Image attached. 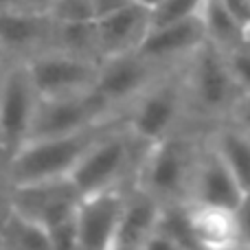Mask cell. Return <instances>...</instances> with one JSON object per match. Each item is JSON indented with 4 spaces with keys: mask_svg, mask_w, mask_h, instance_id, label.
Listing matches in <instances>:
<instances>
[{
    "mask_svg": "<svg viewBox=\"0 0 250 250\" xmlns=\"http://www.w3.org/2000/svg\"><path fill=\"white\" fill-rule=\"evenodd\" d=\"M207 40L202 16L187 18L163 26H151L138 51L165 66H178Z\"/></svg>",
    "mask_w": 250,
    "mask_h": 250,
    "instance_id": "13",
    "label": "cell"
},
{
    "mask_svg": "<svg viewBox=\"0 0 250 250\" xmlns=\"http://www.w3.org/2000/svg\"><path fill=\"white\" fill-rule=\"evenodd\" d=\"M51 35V18L46 13L11 11L0 13V46L16 60H26L46 48Z\"/></svg>",
    "mask_w": 250,
    "mask_h": 250,
    "instance_id": "16",
    "label": "cell"
},
{
    "mask_svg": "<svg viewBox=\"0 0 250 250\" xmlns=\"http://www.w3.org/2000/svg\"><path fill=\"white\" fill-rule=\"evenodd\" d=\"M226 4L233 9V13L239 18L244 31H246V26L250 24V0H226Z\"/></svg>",
    "mask_w": 250,
    "mask_h": 250,
    "instance_id": "30",
    "label": "cell"
},
{
    "mask_svg": "<svg viewBox=\"0 0 250 250\" xmlns=\"http://www.w3.org/2000/svg\"><path fill=\"white\" fill-rule=\"evenodd\" d=\"M171 68H176V66L158 64L147 55H143L141 51L104 57L99 64L95 90L104 97L110 110H114L117 114H125V110L138 95H143L156 79L163 77Z\"/></svg>",
    "mask_w": 250,
    "mask_h": 250,
    "instance_id": "7",
    "label": "cell"
},
{
    "mask_svg": "<svg viewBox=\"0 0 250 250\" xmlns=\"http://www.w3.org/2000/svg\"><path fill=\"white\" fill-rule=\"evenodd\" d=\"M13 213V185L4 173V165H0V229Z\"/></svg>",
    "mask_w": 250,
    "mask_h": 250,
    "instance_id": "27",
    "label": "cell"
},
{
    "mask_svg": "<svg viewBox=\"0 0 250 250\" xmlns=\"http://www.w3.org/2000/svg\"><path fill=\"white\" fill-rule=\"evenodd\" d=\"M204 0H158L151 7V26H163L195 18L202 13Z\"/></svg>",
    "mask_w": 250,
    "mask_h": 250,
    "instance_id": "22",
    "label": "cell"
},
{
    "mask_svg": "<svg viewBox=\"0 0 250 250\" xmlns=\"http://www.w3.org/2000/svg\"><path fill=\"white\" fill-rule=\"evenodd\" d=\"M82 193L70 178L13 185V208L44 229L60 224L77 213Z\"/></svg>",
    "mask_w": 250,
    "mask_h": 250,
    "instance_id": "10",
    "label": "cell"
},
{
    "mask_svg": "<svg viewBox=\"0 0 250 250\" xmlns=\"http://www.w3.org/2000/svg\"><path fill=\"white\" fill-rule=\"evenodd\" d=\"M0 165H4V158H2V149H0Z\"/></svg>",
    "mask_w": 250,
    "mask_h": 250,
    "instance_id": "36",
    "label": "cell"
},
{
    "mask_svg": "<svg viewBox=\"0 0 250 250\" xmlns=\"http://www.w3.org/2000/svg\"><path fill=\"white\" fill-rule=\"evenodd\" d=\"M40 92L24 60H16L0 79V149L2 158L16 154L31 138Z\"/></svg>",
    "mask_w": 250,
    "mask_h": 250,
    "instance_id": "6",
    "label": "cell"
},
{
    "mask_svg": "<svg viewBox=\"0 0 250 250\" xmlns=\"http://www.w3.org/2000/svg\"><path fill=\"white\" fill-rule=\"evenodd\" d=\"M182 75H185L189 110L193 108L195 112L207 117H215L230 110L239 95L226 53L211 40H204L191 53L189 60L182 64Z\"/></svg>",
    "mask_w": 250,
    "mask_h": 250,
    "instance_id": "5",
    "label": "cell"
},
{
    "mask_svg": "<svg viewBox=\"0 0 250 250\" xmlns=\"http://www.w3.org/2000/svg\"><path fill=\"white\" fill-rule=\"evenodd\" d=\"M213 149L222 156L244 193H250V132L242 127H224L213 136Z\"/></svg>",
    "mask_w": 250,
    "mask_h": 250,
    "instance_id": "20",
    "label": "cell"
},
{
    "mask_svg": "<svg viewBox=\"0 0 250 250\" xmlns=\"http://www.w3.org/2000/svg\"><path fill=\"white\" fill-rule=\"evenodd\" d=\"M125 189H108L99 193L82 195L77 207L79 250H110L121 222Z\"/></svg>",
    "mask_w": 250,
    "mask_h": 250,
    "instance_id": "11",
    "label": "cell"
},
{
    "mask_svg": "<svg viewBox=\"0 0 250 250\" xmlns=\"http://www.w3.org/2000/svg\"><path fill=\"white\" fill-rule=\"evenodd\" d=\"M149 145L151 143L136 136L121 119L97 138L70 173V180L82 195L134 185Z\"/></svg>",
    "mask_w": 250,
    "mask_h": 250,
    "instance_id": "1",
    "label": "cell"
},
{
    "mask_svg": "<svg viewBox=\"0 0 250 250\" xmlns=\"http://www.w3.org/2000/svg\"><path fill=\"white\" fill-rule=\"evenodd\" d=\"M191 233L198 248H230L242 246L235 208L217 207V204L187 202Z\"/></svg>",
    "mask_w": 250,
    "mask_h": 250,
    "instance_id": "17",
    "label": "cell"
},
{
    "mask_svg": "<svg viewBox=\"0 0 250 250\" xmlns=\"http://www.w3.org/2000/svg\"><path fill=\"white\" fill-rule=\"evenodd\" d=\"M163 207V202H158L141 187L129 185L125 189L123 213L114 237V248H145L147 237L154 233L160 222Z\"/></svg>",
    "mask_w": 250,
    "mask_h": 250,
    "instance_id": "15",
    "label": "cell"
},
{
    "mask_svg": "<svg viewBox=\"0 0 250 250\" xmlns=\"http://www.w3.org/2000/svg\"><path fill=\"white\" fill-rule=\"evenodd\" d=\"M101 60L121 53L138 51L141 42L151 29V9L141 2H129L125 7L97 18Z\"/></svg>",
    "mask_w": 250,
    "mask_h": 250,
    "instance_id": "12",
    "label": "cell"
},
{
    "mask_svg": "<svg viewBox=\"0 0 250 250\" xmlns=\"http://www.w3.org/2000/svg\"><path fill=\"white\" fill-rule=\"evenodd\" d=\"M117 117H123V114H117L114 110H110V105L105 104L104 97L95 88L86 92H77V95L40 97L31 138L79 132V129L92 127L97 123L110 121V119Z\"/></svg>",
    "mask_w": 250,
    "mask_h": 250,
    "instance_id": "8",
    "label": "cell"
},
{
    "mask_svg": "<svg viewBox=\"0 0 250 250\" xmlns=\"http://www.w3.org/2000/svg\"><path fill=\"white\" fill-rule=\"evenodd\" d=\"M53 4V0H22V9L33 13H46L48 7Z\"/></svg>",
    "mask_w": 250,
    "mask_h": 250,
    "instance_id": "31",
    "label": "cell"
},
{
    "mask_svg": "<svg viewBox=\"0 0 250 250\" xmlns=\"http://www.w3.org/2000/svg\"><path fill=\"white\" fill-rule=\"evenodd\" d=\"M246 40H250V24L246 26Z\"/></svg>",
    "mask_w": 250,
    "mask_h": 250,
    "instance_id": "35",
    "label": "cell"
},
{
    "mask_svg": "<svg viewBox=\"0 0 250 250\" xmlns=\"http://www.w3.org/2000/svg\"><path fill=\"white\" fill-rule=\"evenodd\" d=\"M46 16L53 22H90L97 20L92 0H53Z\"/></svg>",
    "mask_w": 250,
    "mask_h": 250,
    "instance_id": "23",
    "label": "cell"
},
{
    "mask_svg": "<svg viewBox=\"0 0 250 250\" xmlns=\"http://www.w3.org/2000/svg\"><path fill=\"white\" fill-rule=\"evenodd\" d=\"M182 64L156 79L125 110L123 119L127 127L143 141L156 143L180 129L182 117L189 112Z\"/></svg>",
    "mask_w": 250,
    "mask_h": 250,
    "instance_id": "4",
    "label": "cell"
},
{
    "mask_svg": "<svg viewBox=\"0 0 250 250\" xmlns=\"http://www.w3.org/2000/svg\"><path fill=\"white\" fill-rule=\"evenodd\" d=\"M13 62H16V57H13V55H9V53L4 51L2 46H0V79H2V75L7 73V68L13 64Z\"/></svg>",
    "mask_w": 250,
    "mask_h": 250,
    "instance_id": "32",
    "label": "cell"
},
{
    "mask_svg": "<svg viewBox=\"0 0 250 250\" xmlns=\"http://www.w3.org/2000/svg\"><path fill=\"white\" fill-rule=\"evenodd\" d=\"M46 48L70 53V55L88 57V60L101 62L99 35H97V22H53L51 35H48Z\"/></svg>",
    "mask_w": 250,
    "mask_h": 250,
    "instance_id": "18",
    "label": "cell"
},
{
    "mask_svg": "<svg viewBox=\"0 0 250 250\" xmlns=\"http://www.w3.org/2000/svg\"><path fill=\"white\" fill-rule=\"evenodd\" d=\"M136 2H141V4H145V7H149V9H151L156 2H158V0H136Z\"/></svg>",
    "mask_w": 250,
    "mask_h": 250,
    "instance_id": "34",
    "label": "cell"
},
{
    "mask_svg": "<svg viewBox=\"0 0 250 250\" xmlns=\"http://www.w3.org/2000/svg\"><path fill=\"white\" fill-rule=\"evenodd\" d=\"M229 112H230V119H233V123L237 125V127L250 132V92H239Z\"/></svg>",
    "mask_w": 250,
    "mask_h": 250,
    "instance_id": "26",
    "label": "cell"
},
{
    "mask_svg": "<svg viewBox=\"0 0 250 250\" xmlns=\"http://www.w3.org/2000/svg\"><path fill=\"white\" fill-rule=\"evenodd\" d=\"M200 151L202 147L180 129L151 143L134 185L163 204H187Z\"/></svg>",
    "mask_w": 250,
    "mask_h": 250,
    "instance_id": "3",
    "label": "cell"
},
{
    "mask_svg": "<svg viewBox=\"0 0 250 250\" xmlns=\"http://www.w3.org/2000/svg\"><path fill=\"white\" fill-rule=\"evenodd\" d=\"M226 60L239 92H250V40H244L235 48L226 51Z\"/></svg>",
    "mask_w": 250,
    "mask_h": 250,
    "instance_id": "24",
    "label": "cell"
},
{
    "mask_svg": "<svg viewBox=\"0 0 250 250\" xmlns=\"http://www.w3.org/2000/svg\"><path fill=\"white\" fill-rule=\"evenodd\" d=\"M51 237V248L60 250H79V229H77V213L68 220L48 229Z\"/></svg>",
    "mask_w": 250,
    "mask_h": 250,
    "instance_id": "25",
    "label": "cell"
},
{
    "mask_svg": "<svg viewBox=\"0 0 250 250\" xmlns=\"http://www.w3.org/2000/svg\"><path fill=\"white\" fill-rule=\"evenodd\" d=\"M244 189L239 187L237 178L222 160V156L213 149V145L202 147L198 165H195L193 182H191L189 202L217 204V207L237 208L244 200Z\"/></svg>",
    "mask_w": 250,
    "mask_h": 250,
    "instance_id": "14",
    "label": "cell"
},
{
    "mask_svg": "<svg viewBox=\"0 0 250 250\" xmlns=\"http://www.w3.org/2000/svg\"><path fill=\"white\" fill-rule=\"evenodd\" d=\"M121 119L123 117H117L97 123L92 127L79 129V132L60 134V136L31 138L4 163V173H7L9 182L29 185V182L70 178V173L75 171L79 160L86 156V151L95 145L97 138Z\"/></svg>",
    "mask_w": 250,
    "mask_h": 250,
    "instance_id": "2",
    "label": "cell"
},
{
    "mask_svg": "<svg viewBox=\"0 0 250 250\" xmlns=\"http://www.w3.org/2000/svg\"><path fill=\"white\" fill-rule=\"evenodd\" d=\"M0 248H20V250H48L51 237L48 230L35 220L22 215L13 208L7 222L0 229Z\"/></svg>",
    "mask_w": 250,
    "mask_h": 250,
    "instance_id": "21",
    "label": "cell"
},
{
    "mask_svg": "<svg viewBox=\"0 0 250 250\" xmlns=\"http://www.w3.org/2000/svg\"><path fill=\"white\" fill-rule=\"evenodd\" d=\"M22 9V0H0V13H11V11H20Z\"/></svg>",
    "mask_w": 250,
    "mask_h": 250,
    "instance_id": "33",
    "label": "cell"
},
{
    "mask_svg": "<svg viewBox=\"0 0 250 250\" xmlns=\"http://www.w3.org/2000/svg\"><path fill=\"white\" fill-rule=\"evenodd\" d=\"M237 213V226H239V239L242 246H250V193L244 195L239 207L235 208Z\"/></svg>",
    "mask_w": 250,
    "mask_h": 250,
    "instance_id": "28",
    "label": "cell"
},
{
    "mask_svg": "<svg viewBox=\"0 0 250 250\" xmlns=\"http://www.w3.org/2000/svg\"><path fill=\"white\" fill-rule=\"evenodd\" d=\"M134 2V0H92V7H95V16L101 18L110 11H117V9L125 7V4Z\"/></svg>",
    "mask_w": 250,
    "mask_h": 250,
    "instance_id": "29",
    "label": "cell"
},
{
    "mask_svg": "<svg viewBox=\"0 0 250 250\" xmlns=\"http://www.w3.org/2000/svg\"><path fill=\"white\" fill-rule=\"evenodd\" d=\"M24 62L40 97H64L92 90L101 64L57 48H42Z\"/></svg>",
    "mask_w": 250,
    "mask_h": 250,
    "instance_id": "9",
    "label": "cell"
},
{
    "mask_svg": "<svg viewBox=\"0 0 250 250\" xmlns=\"http://www.w3.org/2000/svg\"><path fill=\"white\" fill-rule=\"evenodd\" d=\"M200 16L207 29V40H211L224 53L246 40L244 24L233 13V9L226 4V0H204Z\"/></svg>",
    "mask_w": 250,
    "mask_h": 250,
    "instance_id": "19",
    "label": "cell"
}]
</instances>
